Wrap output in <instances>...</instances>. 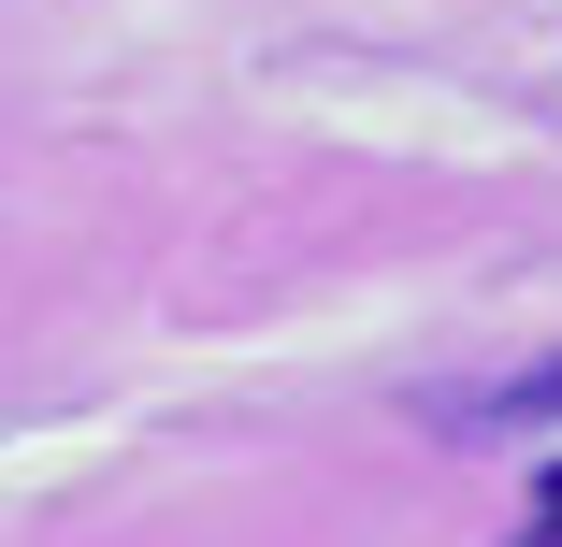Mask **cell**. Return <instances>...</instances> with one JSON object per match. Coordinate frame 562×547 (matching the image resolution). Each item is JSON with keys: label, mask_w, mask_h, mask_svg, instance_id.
I'll return each mask as SVG.
<instances>
[{"label": "cell", "mask_w": 562, "mask_h": 547, "mask_svg": "<svg viewBox=\"0 0 562 547\" xmlns=\"http://www.w3.org/2000/svg\"><path fill=\"white\" fill-rule=\"evenodd\" d=\"M548 418H562V361H533V375H505L476 403V432H548Z\"/></svg>", "instance_id": "1"}, {"label": "cell", "mask_w": 562, "mask_h": 547, "mask_svg": "<svg viewBox=\"0 0 562 547\" xmlns=\"http://www.w3.org/2000/svg\"><path fill=\"white\" fill-rule=\"evenodd\" d=\"M519 547H562V461L533 476V518H519Z\"/></svg>", "instance_id": "2"}]
</instances>
